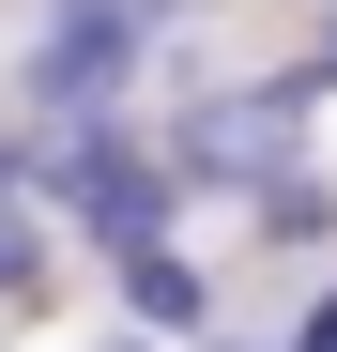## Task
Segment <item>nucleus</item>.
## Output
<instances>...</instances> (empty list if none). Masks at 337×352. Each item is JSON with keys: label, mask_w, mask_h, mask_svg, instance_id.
I'll return each mask as SVG.
<instances>
[{"label": "nucleus", "mask_w": 337, "mask_h": 352, "mask_svg": "<svg viewBox=\"0 0 337 352\" xmlns=\"http://www.w3.org/2000/svg\"><path fill=\"white\" fill-rule=\"evenodd\" d=\"M123 352H138V337H123Z\"/></svg>", "instance_id": "6"}, {"label": "nucleus", "mask_w": 337, "mask_h": 352, "mask_svg": "<svg viewBox=\"0 0 337 352\" xmlns=\"http://www.w3.org/2000/svg\"><path fill=\"white\" fill-rule=\"evenodd\" d=\"M107 261H123V322H138V337H199V322H215L199 261H168V245H107Z\"/></svg>", "instance_id": "3"}, {"label": "nucleus", "mask_w": 337, "mask_h": 352, "mask_svg": "<svg viewBox=\"0 0 337 352\" xmlns=\"http://www.w3.org/2000/svg\"><path fill=\"white\" fill-rule=\"evenodd\" d=\"M168 31V0H62L31 46V107H92L107 77H138V46Z\"/></svg>", "instance_id": "1"}, {"label": "nucleus", "mask_w": 337, "mask_h": 352, "mask_svg": "<svg viewBox=\"0 0 337 352\" xmlns=\"http://www.w3.org/2000/svg\"><path fill=\"white\" fill-rule=\"evenodd\" d=\"M31 291H46V214L0 199V307H31Z\"/></svg>", "instance_id": "4"}, {"label": "nucleus", "mask_w": 337, "mask_h": 352, "mask_svg": "<svg viewBox=\"0 0 337 352\" xmlns=\"http://www.w3.org/2000/svg\"><path fill=\"white\" fill-rule=\"evenodd\" d=\"M16 184H31V138H16V123H0V199H16Z\"/></svg>", "instance_id": "5"}, {"label": "nucleus", "mask_w": 337, "mask_h": 352, "mask_svg": "<svg viewBox=\"0 0 337 352\" xmlns=\"http://www.w3.org/2000/svg\"><path fill=\"white\" fill-rule=\"evenodd\" d=\"M292 138H307V77L292 92H215L199 123H184V184H276V168H292Z\"/></svg>", "instance_id": "2"}]
</instances>
